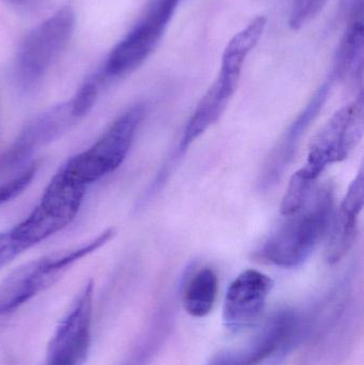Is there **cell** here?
I'll return each instance as SVG.
<instances>
[{"instance_id": "20", "label": "cell", "mask_w": 364, "mask_h": 365, "mask_svg": "<svg viewBox=\"0 0 364 365\" xmlns=\"http://www.w3.org/2000/svg\"><path fill=\"white\" fill-rule=\"evenodd\" d=\"M209 365H234L233 354H222L215 358Z\"/></svg>"}, {"instance_id": "11", "label": "cell", "mask_w": 364, "mask_h": 365, "mask_svg": "<svg viewBox=\"0 0 364 365\" xmlns=\"http://www.w3.org/2000/svg\"><path fill=\"white\" fill-rule=\"evenodd\" d=\"M273 287V279L259 270L241 272L224 298L222 319L226 327L234 332L251 327L262 314Z\"/></svg>"}, {"instance_id": "8", "label": "cell", "mask_w": 364, "mask_h": 365, "mask_svg": "<svg viewBox=\"0 0 364 365\" xmlns=\"http://www.w3.org/2000/svg\"><path fill=\"white\" fill-rule=\"evenodd\" d=\"M363 96L333 113L310 143L307 162L294 173L306 184L314 182L331 165L343 162L356 149L363 137Z\"/></svg>"}, {"instance_id": "14", "label": "cell", "mask_w": 364, "mask_h": 365, "mask_svg": "<svg viewBox=\"0 0 364 365\" xmlns=\"http://www.w3.org/2000/svg\"><path fill=\"white\" fill-rule=\"evenodd\" d=\"M364 25L363 0L353 6L350 21L338 47L333 63V79H345L363 75Z\"/></svg>"}, {"instance_id": "15", "label": "cell", "mask_w": 364, "mask_h": 365, "mask_svg": "<svg viewBox=\"0 0 364 365\" xmlns=\"http://www.w3.org/2000/svg\"><path fill=\"white\" fill-rule=\"evenodd\" d=\"M294 317L290 313L276 315L264 328L251 346L243 353L233 355L234 365H256L277 351L292 334Z\"/></svg>"}, {"instance_id": "21", "label": "cell", "mask_w": 364, "mask_h": 365, "mask_svg": "<svg viewBox=\"0 0 364 365\" xmlns=\"http://www.w3.org/2000/svg\"><path fill=\"white\" fill-rule=\"evenodd\" d=\"M4 1L13 4V6H24V4H27L31 0H4Z\"/></svg>"}, {"instance_id": "10", "label": "cell", "mask_w": 364, "mask_h": 365, "mask_svg": "<svg viewBox=\"0 0 364 365\" xmlns=\"http://www.w3.org/2000/svg\"><path fill=\"white\" fill-rule=\"evenodd\" d=\"M83 119L72 98L34 115L2 154L0 173L16 168L34 152L57 140Z\"/></svg>"}, {"instance_id": "9", "label": "cell", "mask_w": 364, "mask_h": 365, "mask_svg": "<svg viewBox=\"0 0 364 365\" xmlns=\"http://www.w3.org/2000/svg\"><path fill=\"white\" fill-rule=\"evenodd\" d=\"M93 295L94 283L89 281L53 331L45 365H85L91 346Z\"/></svg>"}, {"instance_id": "13", "label": "cell", "mask_w": 364, "mask_h": 365, "mask_svg": "<svg viewBox=\"0 0 364 365\" xmlns=\"http://www.w3.org/2000/svg\"><path fill=\"white\" fill-rule=\"evenodd\" d=\"M364 204V177L360 170L350 184L335 218L328 227L326 259L329 264L341 261L354 244L359 216Z\"/></svg>"}, {"instance_id": "6", "label": "cell", "mask_w": 364, "mask_h": 365, "mask_svg": "<svg viewBox=\"0 0 364 365\" xmlns=\"http://www.w3.org/2000/svg\"><path fill=\"white\" fill-rule=\"evenodd\" d=\"M87 187L58 170L47 185L38 205L21 222L9 229L23 247L32 248L68 227L80 210Z\"/></svg>"}, {"instance_id": "7", "label": "cell", "mask_w": 364, "mask_h": 365, "mask_svg": "<svg viewBox=\"0 0 364 365\" xmlns=\"http://www.w3.org/2000/svg\"><path fill=\"white\" fill-rule=\"evenodd\" d=\"M182 0H153L136 25L113 47L96 71L103 85L123 78L140 68L164 36Z\"/></svg>"}, {"instance_id": "4", "label": "cell", "mask_w": 364, "mask_h": 365, "mask_svg": "<svg viewBox=\"0 0 364 365\" xmlns=\"http://www.w3.org/2000/svg\"><path fill=\"white\" fill-rule=\"evenodd\" d=\"M145 115L143 105L130 107L89 149L68 158L60 170L73 182L85 187L115 173L128 158Z\"/></svg>"}, {"instance_id": "1", "label": "cell", "mask_w": 364, "mask_h": 365, "mask_svg": "<svg viewBox=\"0 0 364 365\" xmlns=\"http://www.w3.org/2000/svg\"><path fill=\"white\" fill-rule=\"evenodd\" d=\"M266 25V17H256L229 41L222 53L217 78L199 103L184 130L180 152H185L199 137L219 121L239 87L246 59L258 45Z\"/></svg>"}, {"instance_id": "3", "label": "cell", "mask_w": 364, "mask_h": 365, "mask_svg": "<svg viewBox=\"0 0 364 365\" xmlns=\"http://www.w3.org/2000/svg\"><path fill=\"white\" fill-rule=\"evenodd\" d=\"M115 234L113 229L105 230L80 246L49 253L13 270L0 284V317L11 314L51 287L71 266L102 248Z\"/></svg>"}, {"instance_id": "19", "label": "cell", "mask_w": 364, "mask_h": 365, "mask_svg": "<svg viewBox=\"0 0 364 365\" xmlns=\"http://www.w3.org/2000/svg\"><path fill=\"white\" fill-rule=\"evenodd\" d=\"M24 252L25 251L11 235L9 229L0 233V269Z\"/></svg>"}, {"instance_id": "18", "label": "cell", "mask_w": 364, "mask_h": 365, "mask_svg": "<svg viewBox=\"0 0 364 365\" xmlns=\"http://www.w3.org/2000/svg\"><path fill=\"white\" fill-rule=\"evenodd\" d=\"M36 171H38V165H30L10 181L2 184L0 186V206L24 192V190L33 181Z\"/></svg>"}, {"instance_id": "5", "label": "cell", "mask_w": 364, "mask_h": 365, "mask_svg": "<svg viewBox=\"0 0 364 365\" xmlns=\"http://www.w3.org/2000/svg\"><path fill=\"white\" fill-rule=\"evenodd\" d=\"M76 16L68 6L36 26L24 38L15 57L14 81L24 93L34 91L72 38Z\"/></svg>"}, {"instance_id": "17", "label": "cell", "mask_w": 364, "mask_h": 365, "mask_svg": "<svg viewBox=\"0 0 364 365\" xmlns=\"http://www.w3.org/2000/svg\"><path fill=\"white\" fill-rule=\"evenodd\" d=\"M328 2L329 0H294L288 25L293 30L301 29L316 19Z\"/></svg>"}, {"instance_id": "12", "label": "cell", "mask_w": 364, "mask_h": 365, "mask_svg": "<svg viewBox=\"0 0 364 365\" xmlns=\"http://www.w3.org/2000/svg\"><path fill=\"white\" fill-rule=\"evenodd\" d=\"M333 79H329L316 90L307 106L297 115L296 119L291 123L286 132L282 135L277 145L274 148L269 158H267L263 173L261 175V186L269 188L280 181L288 165L294 160L297 148L301 139L305 136L312 122L318 118L328 98L331 83Z\"/></svg>"}, {"instance_id": "16", "label": "cell", "mask_w": 364, "mask_h": 365, "mask_svg": "<svg viewBox=\"0 0 364 365\" xmlns=\"http://www.w3.org/2000/svg\"><path fill=\"white\" fill-rule=\"evenodd\" d=\"M218 278L212 268L204 267L190 278L184 289L183 304L194 317H204L213 310L217 299Z\"/></svg>"}, {"instance_id": "2", "label": "cell", "mask_w": 364, "mask_h": 365, "mask_svg": "<svg viewBox=\"0 0 364 365\" xmlns=\"http://www.w3.org/2000/svg\"><path fill=\"white\" fill-rule=\"evenodd\" d=\"M333 206V188L326 185L263 245L259 257L278 267L294 268L305 263L328 231Z\"/></svg>"}]
</instances>
